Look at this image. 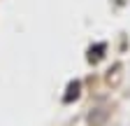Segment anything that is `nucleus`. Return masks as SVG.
Masks as SVG:
<instances>
[{"label":"nucleus","mask_w":130,"mask_h":126,"mask_svg":"<svg viewBox=\"0 0 130 126\" xmlns=\"http://www.w3.org/2000/svg\"><path fill=\"white\" fill-rule=\"evenodd\" d=\"M68 91H70V93L65 96V100H72V98H77V96H79V82H72Z\"/></svg>","instance_id":"obj_1"}]
</instances>
